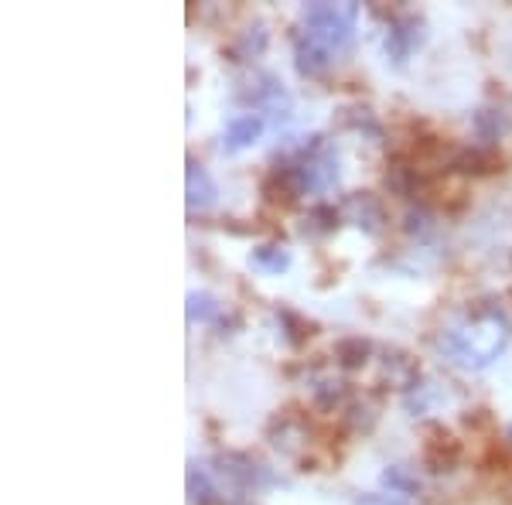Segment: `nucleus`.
Instances as JSON below:
<instances>
[{"instance_id":"3","label":"nucleus","mask_w":512,"mask_h":505,"mask_svg":"<svg viewBox=\"0 0 512 505\" xmlns=\"http://www.w3.org/2000/svg\"><path fill=\"white\" fill-rule=\"evenodd\" d=\"M277 178L291 188V195L328 192L338 181V157L325 140L315 137V144L304 147V151L294 157V164H287L284 171L277 168Z\"/></svg>"},{"instance_id":"9","label":"nucleus","mask_w":512,"mask_h":505,"mask_svg":"<svg viewBox=\"0 0 512 505\" xmlns=\"http://www.w3.org/2000/svg\"><path fill=\"white\" fill-rule=\"evenodd\" d=\"M188 502L192 505H219V485L212 482L209 471H202L195 461L188 465Z\"/></svg>"},{"instance_id":"1","label":"nucleus","mask_w":512,"mask_h":505,"mask_svg":"<svg viewBox=\"0 0 512 505\" xmlns=\"http://www.w3.org/2000/svg\"><path fill=\"white\" fill-rule=\"evenodd\" d=\"M359 4H308L294 28V59L301 76H321L349 52Z\"/></svg>"},{"instance_id":"6","label":"nucleus","mask_w":512,"mask_h":505,"mask_svg":"<svg viewBox=\"0 0 512 505\" xmlns=\"http://www.w3.org/2000/svg\"><path fill=\"white\" fill-rule=\"evenodd\" d=\"M342 219L345 222H352V226H359L362 233H369V236H376V233H383V226H386V212H383V202L373 195V192H352L349 198L342 202Z\"/></svg>"},{"instance_id":"10","label":"nucleus","mask_w":512,"mask_h":505,"mask_svg":"<svg viewBox=\"0 0 512 505\" xmlns=\"http://www.w3.org/2000/svg\"><path fill=\"white\" fill-rule=\"evenodd\" d=\"M250 263L263 273H284L291 267V250L284 243H263L250 253Z\"/></svg>"},{"instance_id":"2","label":"nucleus","mask_w":512,"mask_h":505,"mask_svg":"<svg viewBox=\"0 0 512 505\" xmlns=\"http://www.w3.org/2000/svg\"><path fill=\"white\" fill-rule=\"evenodd\" d=\"M509 345V325L502 314L478 311L468 318L454 321L451 328L441 331V349L444 355L461 369H485L506 352Z\"/></svg>"},{"instance_id":"16","label":"nucleus","mask_w":512,"mask_h":505,"mask_svg":"<svg viewBox=\"0 0 512 505\" xmlns=\"http://www.w3.org/2000/svg\"><path fill=\"white\" fill-rule=\"evenodd\" d=\"M239 45H243L246 59H253V55H260L263 48H267V31H263L260 24H256V35H243V41H239Z\"/></svg>"},{"instance_id":"11","label":"nucleus","mask_w":512,"mask_h":505,"mask_svg":"<svg viewBox=\"0 0 512 505\" xmlns=\"http://www.w3.org/2000/svg\"><path fill=\"white\" fill-rule=\"evenodd\" d=\"M454 168L468 171V175H489L495 168L502 171V157L495 151H485V147H472V151H461L454 157Z\"/></svg>"},{"instance_id":"5","label":"nucleus","mask_w":512,"mask_h":505,"mask_svg":"<svg viewBox=\"0 0 512 505\" xmlns=\"http://www.w3.org/2000/svg\"><path fill=\"white\" fill-rule=\"evenodd\" d=\"M424 18H417V14H403V18H396L390 24V31H386V55L403 65L410 59V55L417 52L420 45H424Z\"/></svg>"},{"instance_id":"17","label":"nucleus","mask_w":512,"mask_h":505,"mask_svg":"<svg viewBox=\"0 0 512 505\" xmlns=\"http://www.w3.org/2000/svg\"><path fill=\"white\" fill-rule=\"evenodd\" d=\"M355 505H400V502L390 499V495H359Z\"/></svg>"},{"instance_id":"8","label":"nucleus","mask_w":512,"mask_h":505,"mask_svg":"<svg viewBox=\"0 0 512 505\" xmlns=\"http://www.w3.org/2000/svg\"><path fill=\"white\" fill-rule=\"evenodd\" d=\"M185 195H188V209H209L212 202H216V181L209 178V171L202 168V164L195 161V157H188L185 164Z\"/></svg>"},{"instance_id":"7","label":"nucleus","mask_w":512,"mask_h":505,"mask_svg":"<svg viewBox=\"0 0 512 505\" xmlns=\"http://www.w3.org/2000/svg\"><path fill=\"white\" fill-rule=\"evenodd\" d=\"M260 134H263V117H260V113H243V117L229 120V127L222 130V151H226V154L243 151V147L256 144Z\"/></svg>"},{"instance_id":"13","label":"nucleus","mask_w":512,"mask_h":505,"mask_svg":"<svg viewBox=\"0 0 512 505\" xmlns=\"http://www.w3.org/2000/svg\"><path fill=\"white\" fill-rule=\"evenodd\" d=\"M369 352H373V345H369V338L362 335H352V338H342V342L335 345V359L342 369H359L366 366Z\"/></svg>"},{"instance_id":"14","label":"nucleus","mask_w":512,"mask_h":505,"mask_svg":"<svg viewBox=\"0 0 512 505\" xmlns=\"http://www.w3.org/2000/svg\"><path fill=\"white\" fill-rule=\"evenodd\" d=\"M185 314H188V321H192V325H195V321H198V325H209V321H216L222 314V304L209 291H192V294H188Z\"/></svg>"},{"instance_id":"12","label":"nucleus","mask_w":512,"mask_h":505,"mask_svg":"<svg viewBox=\"0 0 512 505\" xmlns=\"http://www.w3.org/2000/svg\"><path fill=\"white\" fill-rule=\"evenodd\" d=\"M458 454H461L458 441L444 434V430H437L434 441H427V447H424V458L431 461L434 471H451V465L458 461Z\"/></svg>"},{"instance_id":"15","label":"nucleus","mask_w":512,"mask_h":505,"mask_svg":"<svg viewBox=\"0 0 512 505\" xmlns=\"http://www.w3.org/2000/svg\"><path fill=\"white\" fill-rule=\"evenodd\" d=\"M383 488H390V495H417L420 492V482L410 475L407 468L393 465L383 471Z\"/></svg>"},{"instance_id":"4","label":"nucleus","mask_w":512,"mask_h":505,"mask_svg":"<svg viewBox=\"0 0 512 505\" xmlns=\"http://www.w3.org/2000/svg\"><path fill=\"white\" fill-rule=\"evenodd\" d=\"M212 478H219L222 488L229 485V492H236V499L256 492L260 485H270L274 478L267 475V468L250 461L246 454H219L216 468H212Z\"/></svg>"},{"instance_id":"18","label":"nucleus","mask_w":512,"mask_h":505,"mask_svg":"<svg viewBox=\"0 0 512 505\" xmlns=\"http://www.w3.org/2000/svg\"><path fill=\"white\" fill-rule=\"evenodd\" d=\"M506 441L512 444V424H509V430H506Z\"/></svg>"}]
</instances>
